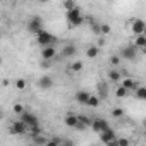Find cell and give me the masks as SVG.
Here are the masks:
<instances>
[{"mask_svg":"<svg viewBox=\"0 0 146 146\" xmlns=\"http://www.w3.org/2000/svg\"><path fill=\"white\" fill-rule=\"evenodd\" d=\"M65 19H67V23H69V26H70V28L81 26V24L84 23V17H83V14H81V9H79L78 5H76L74 9L65 11Z\"/></svg>","mask_w":146,"mask_h":146,"instance_id":"cell-1","label":"cell"},{"mask_svg":"<svg viewBox=\"0 0 146 146\" xmlns=\"http://www.w3.org/2000/svg\"><path fill=\"white\" fill-rule=\"evenodd\" d=\"M55 41H57V38H55L50 31H43V29H40V31L36 33V43H38V45H41V46L55 45Z\"/></svg>","mask_w":146,"mask_h":146,"instance_id":"cell-2","label":"cell"},{"mask_svg":"<svg viewBox=\"0 0 146 146\" xmlns=\"http://www.w3.org/2000/svg\"><path fill=\"white\" fill-rule=\"evenodd\" d=\"M9 132H11L12 136H23V134L28 132V125H26L23 120H14V122L11 124V127H9Z\"/></svg>","mask_w":146,"mask_h":146,"instance_id":"cell-3","label":"cell"},{"mask_svg":"<svg viewBox=\"0 0 146 146\" xmlns=\"http://www.w3.org/2000/svg\"><path fill=\"white\" fill-rule=\"evenodd\" d=\"M100 134V141L102 143H105V144H113L115 143V139H117V136H115V131L108 125L107 129H103L102 132H98Z\"/></svg>","mask_w":146,"mask_h":146,"instance_id":"cell-4","label":"cell"},{"mask_svg":"<svg viewBox=\"0 0 146 146\" xmlns=\"http://www.w3.org/2000/svg\"><path fill=\"white\" fill-rule=\"evenodd\" d=\"M129 29L134 35H143L146 31V24L143 19H132V21H129Z\"/></svg>","mask_w":146,"mask_h":146,"instance_id":"cell-5","label":"cell"},{"mask_svg":"<svg viewBox=\"0 0 146 146\" xmlns=\"http://www.w3.org/2000/svg\"><path fill=\"white\" fill-rule=\"evenodd\" d=\"M120 57L125 60H136L137 58V48L134 45H127L120 50Z\"/></svg>","mask_w":146,"mask_h":146,"instance_id":"cell-6","label":"cell"},{"mask_svg":"<svg viewBox=\"0 0 146 146\" xmlns=\"http://www.w3.org/2000/svg\"><path fill=\"white\" fill-rule=\"evenodd\" d=\"M40 29H43V21H41V17H38V16L31 17V19L28 21V31L33 33V35H36Z\"/></svg>","mask_w":146,"mask_h":146,"instance_id":"cell-7","label":"cell"},{"mask_svg":"<svg viewBox=\"0 0 146 146\" xmlns=\"http://www.w3.org/2000/svg\"><path fill=\"white\" fill-rule=\"evenodd\" d=\"M55 55H57V50H55L53 45H46V46H43V50H41V57H43V60H53Z\"/></svg>","mask_w":146,"mask_h":146,"instance_id":"cell-8","label":"cell"},{"mask_svg":"<svg viewBox=\"0 0 146 146\" xmlns=\"http://www.w3.org/2000/svg\"><path fill=\"white\" fill-rule=\"evenodd\" d=\"M19 117H21V120H23V122H24L28 127H29V125H35V124H38V117H36L35 113H29V112H26V110H24V112H23Z\"/></svg>","mask_w":146,"mask_h":146,"instance_id":"cell-9","label":"cell"},{"mask_svg":"<svg viewBox=\"0 0 146 146\" xmlns=\"http://www.w3.org/2000/svg\"><path fill=\"white\" fill-rule=\"evenodd\" d=\"M95 132H102L103 129H107L108 127V122L105 120V119H95V120H91V125H90Z\"/></svg>","mask_w":146,"mask_h":146,"instance_id":"cell-10","label":"cell"},{"mask_svg":"<svg viewBox=\"0 0 146 146\" xmlns=\"http://www.w3.org/2000/svg\"><path fill=\"white\" fill-rule=\"evenodd\" d=\"M139 52H146V36H144V33L143 35H136V40H134V43H132Z\"/></svg>","mask_w":146,"mask_h":146,"instance_id":"cell-11","label":"cell"},{"mask_svg":"<svg viewBox=\"0 0 146 146\" xmlns=\"http://www.w3.org/2000/svg\"><path fill=\"white\" fill-rule=\"evenodd\" d=\"M38 86H40L41 90H50V88L53 86V79H52L50 76H46V74H45V76H41V78H40Z\"/></svg>","mask_w":146,"mask_h":146,"instance_id":"cell-12","label":"cell"},{"mask_svg":"<svg viewBox=\"0 0 146 146\" xmlns=\"http://www.w3.org/2000/svg\"><path fill=\"white\" fill-rule=\"evenodd\" d=\"M76 50H78V48H76L74 45H65V46L62 48V52H60V53H62V57H64V58H67V57L76 55Z\"/></svg>","mask_w":146,"mask_h":146,"instance_id":"cell-13","label":"cell"},{"mask_svg":"<svg viewBox=\"0 0 146 146\" xmlns=\"http://www.w3.org/2000/svg\"><path fill=\"white\" fill-rule=\"evenodd\" d=\"M122 86L127 90V91H134L139 84L134 81V79H131V78H125V79H122Z\"/></svg>","mask_w":146,"mask_h":146,"instance_id":"cell-14","label":"cell"},{"mask_svg":"<svg viewBox=\"0 0 146 146\" xmlns=\"http://www.w3.org/2000/svg\"><path fill=\"white\" fill-rule=\"evenodd\" d=\"M88 96H90V91L81 90V91H78V93H76V102L84 105V103H86V100H88Z\"/></svg>","mask_w":146,"mask_h":146,"instance_id":"cell-15","label":"cell"},{"mask_svg":"<svg viewBox=\"0 0 146 146\" xmlns=\"http://www.w3.org/2000/svg\"><path fill=\"white\" fill-rule=\"evenodd\" d=\"M64 122H65L67 127H72V129H74V125L78 124V115H65V117H64Z\"/></svg>","mask_w":146,"mask_h":146,"instance_id":"cell-16","label":"cell"},{"mask_svg":"<svg viewBox=\"0 0 146 146\" xmlns=\"http://www.w3.org/2000/svg\"><path fill=\"white\" fill-rule=\"evenodd\" d=\"M108 79H110L112 83H119V81L122 79V74H120L117 69H112V70L108 72Z\"/></svg>","mask_w":146,"mask_h":146,"instance_id":"cell-17","label":"cell"},{"mask_svg":"<svg viewBox=\"0 0 146 146\" xmlns=\"http://www.w3.org/2000/svg\"><path fill=\"white\" fill-rule=\"evenodd\" d=\"M84 105H88V107H98V105H100V98L90 93V96H88V100H86Z\"/></svg>","mask_w":146,"mask_h":146,"instance_id":"cell-18","label":"cell"},{"mask_svg":"<svg viewBox=\"0 0 146 146\" xmlns=\"http://www.w3.org/2000/svg\"><path fill=\"white\" fill-rule=\"evenodd\" d=\"M98 53H100V48H98V46H90V48L86 50L88 58H96V57H98Z\"/></svg>","mask_w":146,"mask_h":146,"instance_id":"cell-19","label":"cell"},{"mask_svg":"<svg viewBox=\"0 0 146 146\" xmlns=\"http://www.w3.org/2000/svg\"><path fill=\"white\" fill-rule=\"evenodd\" d=\"M83 67H84V64H83L81 60H76V62L70 64V70H72V72H81Z\"/></svg>","mask_w":146,"mask_h":146,"instance_id":"cell-20","label":"cell"},{"mask_svg":"<svg viewBox=\"0 0 146 146\" xmlns=\"http://www.w3.org/2000/svg\"><path fill=\"white\" fill-rule=\"evenodd\" d=\"M127 93H129V91H127L122 84H120V86H117V90H115V96H117V98H125V96H127Z\"/></svg>","mask_w":146,"mask_h":146,"instance_id":"cell-21","label":"cell"},{"mask_svg":"<svg viewBox=\"0 0 146 146\" xmlns=\"http://www.w3.org/2000/svg\"><path fill=\"white\" fill-rule=\"evenodd\" d=\"M134 93H136V96H137L139 100H146V88H143V86H137V88L134 90Z\"/></svg>","mask_w":146,"mask_h":146,"instance_id":"cell-22","label":"cell"},{"mask_svg":"<svg viewBox=\"0 0 146 146\" xmlns=\"http://www.w3.org/2000/svg\"><path fill=\"white\" fill-rule=\"evenodd\" d=\"M28 129H29V132H31V136H38V134H41V132H43V131H41V127H40V124H35V125H29Z\"/></svg>","mask_w":146,"mask_h":146,"instance_id":"cell-23","label":"cell"},{"mask_svg":"<svg viewBox=\"0 0 146 146\" xmlns=\"http://www.w3.org/2000/svg\"><path fill=\"white\" fill-rule=\"evenodd\" d=\"M26 86H28V83H26V79H23V78H19V79L16 81V88H17L19 91H24V90H26Z\"/></svg>","mask_w":146,"mask_h":146,"instance_id":"cell-24","label":"cell"},{"mask_svg":"<svg viewBox=\"0 0 146 146\" xmlns=\"http://www.w3.org/2000/svg\"><path fill=\"white\" fill-rule=\"evenodd\" d=\"M33 143H35V144H46V143H48V139H46V137H43L41 134H38V136H33Z\"/></svg>","mask_w":146,"mask_h":146,"instance_id":"cell-25","label":"cell"},{"mask_svg":"<svg viewBox=\"0 0 146 146\" xmlns=\"http://www.w3.org/2000/svg\"><path fill=\"white\" fill-rule=\"evenodd\" d=\"M110 31H112V28L108 26V24H100V35H103V36H107V35H110Z\"/></svg>","mask_w":146,"mask_h":146,"instance_id":"cell-26","label":"cell"},{"mask_svg":"<svg viewBox=\"0 0 146 146\" xmlns=\"http://www.w3.org/2000/svg\"><path fill=\"white\" fill-rule=\"evenodd\" d=\"M78 120H79L81 124H84L86 127L91 125V120H90V117H86V115H78Z\"/></svg>","mask_w":146,"mask_h":146,"instance_id":"cell-27","label":"cell"},{"mask_svg":"<svg viewBox=\"0 0 146 146\" xmlns=\"http://www.w3.org/2000/svg\"><path fill=\"white\" fill-rule=\"evenodd\" d=\"M113 144H119V146H129V144H131V141H129V139H125V137H117Z\"/></svg>","mask_w":146,"mask_h":146,"instance_id":"cell-28","label":"cell"},{"mask_svg":"<svg viewBox=\"0 0 146 146\" xmlns=\"http://www.w3.org/2000/svg\"><path fill=\"white\" fill-rule=\"evenodd\" d=\"M78 4L74 2V0H64V9L65 11H69V9H74Z\"/></svg>","mask_w":146,"mask_h":146,"instance_id":"cell-29","label":"cell"},{"mask_svg":"<svg viewBox=\"0 0 146 146\" xmlns=\"http://www.w3.org/2000/svg\"><path fill=\"white\" fill-rule=\"evenodd\" d=\"M122 115H124V110H122V108H119V107H117V108H113V110H112V117L119 119V117H122Z\"/></svg>","mask_w":146,"mask_h":146,"instance_id":"cell-30","label":"cell"},{"mask_svg":"<svg viewBox=\"0 0 146 146\" xmlns=\"http://www.w3.org/2000/svg\"><path fill=\"white\" fill-rule=\"evenodd\" d=\"M12 110H14V113H17V115H21V113H23V112H24V107H23V105H21V103H16V105H14V108H12Z\"/></svg>","mask_w":146,"mask_h":146,"instance_id":"cell-31","label":"cell"},{"mask_svg":"<svg viewBox=\"0 0 146 146\" xmlns=\"http://www.w3.org/2000/svg\"><path fill=\"white\" fill-rule=\"evenodd\" d=\"M119 64H120V58H119L117 55H113V57L110 58V65H112V67H117Z\"/></svg>","mask_w":146,"mask_h":146,"instance_id":"cell-32","label":"cell"},{"mask_svg":"<svg viewBox=\"0 0 146 146\" xmlns=\"http://www.w3.org/2000/svg\"><path fill=\"white\" fill-rule=\"evenodd\" d=\"M91 29H93V33L100 35V24H98V23H93V21H91Z\"/></svg>","mask_w":146,"mask_h":146,"instance_id":"cell-33","label":"cell"},{"mask_svg":"<svg viewBox=\"0 0 146 146\" xmlns=\"http://www.w3.org/2000/svg\"><path fill=\"white\" fill-rule=\"evenodd\" d=\"M98 88H100V95L107 98V95H108V91H107V86H105V84H100Z\"/></svg>","mask_w":146,"mask_h":146,"instance_id":"cell-34","label":"cell"},{"mask_svg":"<svg viewBox=\"0 0 146 146\" xmlns=\"http://www.w3.org/2000/svg\"><path fill=\"white\" fill-rule=\"evenodd\" d=\"M43 67H45V69L52 67V60H43Z\"/></svg>","mask_w":146,"mask_h":146,"instance_id":"cell-35","label":"cell"},{"mask_svg":"<svg viewBox=\"0 0 146 146\" xmlns=\"http://www.w3.org/2000/svg\"><path fill=\"white\" fill-rule=\"evenodd\" d=\"M38 2H41V4H46V2H48V0H38Z\"/></svg>","mask_w":146,"mask_h":146,"instance_id":"cell-36","label":"cell"},{"mask_svg":"<svg viewBox=\"0 0 146 146\" xmlns=\"http://www.w3.org/2000/svg\"><path fill=\"white\" fill-rule=\"evenodd\" d=\"M0 65H2V58H0Z\"/></svg>","mask_w":146,"mask_h":146,"instance_id":"cell-37","label":"cell"}]
</instances>
